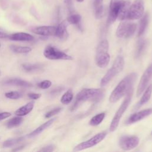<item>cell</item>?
<instances>
[{"mask_svg":"<svg viewBox=\"0 0 152 152\" xmlns=\"http://www.w3.org/2000/svg\"><path fill=\"white\" fill-rule=\"evenodd\" d=\"M137 77V74L132 72L124 77L116 86L109 97L111 103H115L123 96L126 95L133 89V85Z\"/></svg>","mask_w":152,"mask_h":152,"instance_id":"6da1fadb","label":"cell"},{"mask_svg":"<svg viewBox=\"0 0 152 152\" xmlns=\"http://www.w3.org/2000/svg\"><path fill=\"white\" fill-rule=\"evenodd\" d=\"M104 95V90L101 88H84L77 94L71 111L74 110L83 102H98L103 99Z\"/></svg>","mask_w":152,"mask_h":152,"instance_id":"7a4b0ae2","label":"cell"},{"mask_svg":"<svg viewBox=\"0 0 152 152\" xmlns=\"http://www.w3.org/2000/svg\"><path fill=\"white\" fill-rule=\"evenodd\" d=\"M109 43L106 39L101 41L96 49L95 61L96 65L100 68H105L110 61V55L108 53Z\"/></svg>","mask_w":152,"mask_h":152,"instance_id":"3957f363","label":"cell"},{"mask_svg":"<svg viewBox=\"0 0 152 152\" xmlns=\"http://www.w3.org/2000/svg\"><path fill=\"white\" fill-rule=\"evenodd\" d=\"M125 65L124 58L121 55H118L115 59L112 67L107 71L104 77L102 78L100 81V85L104 86L108 84L111 80H112L117 74L121 72Z\"/></svg>","mask_w":152,"mask_h":152,"instance_id":"277c9868","label":"cell"},{"mask_svg":"<svg viewBox=\"0 0 152 152\" xmlns=\"http://www.w3.org/2000/svg\"><path fill=\"white\" fill-rule=\"evenodd\" d=\"M132 94H133V89H132L131 91H129V92H128V93L126 95V97H125L122 104L118 108L117 112H116V113H115V116H113V119L110 123V125L109 126L110 131L113 132L117 129L119 123V121H120V119H121L124 112L127 109V108L131 101Z\"/></svg>","mask_w":152,"mask_h":152,"instance_id":"5b68a950","label":"cell"},{"mask_svg":"<svg viewBox=\"0 0 152 152\" xmlns=\"http://www.w3.org/2000/svg\"><path fill=\"white\" fill-rule=\"evenodd\" d=\"M43 55L46 58L51 60L73 59V58L71 56L66 54L64 52L61 51L51 45H48L45 48L43 51Z\"/></svg>","mask_w":152,"mask_h":152,"instance_id":"8992f818","label":"cell"},{"mask_svg":"<svg viewBox=\"0 0 152 152\" xmlns=\"http://www.w3.org/2000/svg\"><path fill=\"white\" fill-rule=\"evenodd\" d=\"M144 12V1L135 0L129 6L126 19L131 20L139 19L142 17Z\"/></svg>","mask_w":152,"mask_h":152,"instance_id":"52a82bcc","label":"cell"},{"mask_svg":"<svg viewBox=\"0 0 152 152\" xmlns=\"http://www.w3.org/2000/svg\"><path fill=\"white\" fill-rule=\"evenodd\" d=\"M137 25L134 23L122 22L117 28L116 34L119 38H129L134 34Z\"/></svg>","mask_w":152,"mask_h":152,"instance_id":"ba28073f","label":"cell"},{"mask_svg":"<svg viewBox=\"0 0 152 152\" xmlns=\"http://www.w3.org/2000/svg\"><path fill=\"white\" fill-rule=\"evenodd\" d=\"M107 132H100L94 136H93L92 138L89 139L87 141H86L84 142H81L80 144L76 145L74 148L73 149L74 151H81L90 147H92L97 144H99L100 141H102L106 136Z\"/></svg>","mask_w":152,"mask_h":152,"instance_id":"9c48e42d","label":"cell"},{"mask_svg":"<svg viewBox=\"0 0 152 152\" xmlns=\"http://www.w3.org/2000/svg\"><path fill=\"white\" fill-rule=\"evenodd\" d=\"M140 140L135 135H125L119 138V145L123 150H131L135 148L139 144Z\"/></svg>","mask_w":152,"mask_h":152,"instance_id":"30bf717a","label":"cell"},{"mask_svg":"<svg viewBox=\"0 0 152 152\" xmlns=\"http://www.w3.org/2000/svg\"><path fill=\"white\" fill-rule=\"evenodd\" d=\"M152 77V64L150 65L141 77L137 90V96H140L146 89Z\"/></svg>","mask_w":152,"mask_h":152,"instance_id":"8fae6325","label":"cell"},{"mask_svg":"<svg viewBox=\"0 0 152 152\" xmlns=\"http://www.w3.org/2000/svg\"><path fill=\"white\" fill-rule=\"evenodd\" d=\"M123 0H111L109 5V15L107 18V24L113 23L118 17L119 10Z\"/></svg>","mask_w":152,"mask_h":152,"instance_id":"7c38bea8","label":"cell"},{"mask_svg":"<svg viewBox=\"0 0 152 152\" xmlns=\"http://www.w3.org/2000/svg\"><path fill=\"white\" fill-rule=\"evenodd\" d=\"M32 31L38 35L48 36L55 35L56 27L51 26H43L34 28Z\"/></svg>","mask_w":152,"mask_h":152,"instance_id":"4fadbf2b","label":"cell"},{"mask_svg":"<svg viewBox=\"0 0 152 152\" xmlns=\"http://www.w3.org/2000/svg\"><path fill=\"white\" fill-rule=\"evenodd\" d=\"M152 113V108L147 109L145 110H142L141 111H139L138 112H136L134 114H132L127 120L126 123L127 124H133L135 122H137L147 116H149Z\"/></svg>","mask_w":152,"mask_h":152,"instance_id":"5bb4252c","label":"cell"},{"mask_svg":"<svg viewBox=\"0 0 152 152\" xmlns=\"http://www.w3.org/2000/svg\"><path fill=\"white\" fill-rule=\"evenodd\" d=\"M9 39L15 41H30L33 40V36L28 33L24 32H17L8 35Z\"/></svg>","mask_w":152,"mask_h":152,"instance_id":"9a60e30c","label":"cell"},{"mask_svg":"<svg viewBox=\"0 0 152 152\" xmlns=\"http://www.w3.org/2000/svg\"><path fill=\"white\" fill-rule=\"evenodd\" d=\"M68 21H63L56 27V32L55 35L56 37L61 39H64L67 38L68 36V33L67 31V26H68Z\"/></svg>","mask_w":152,"mask_h":152,"instance_id":"2e32d148","label":"cell"},{"mask_svg":"<svg viewBox=\"0 0 152 152\" xmlns=\"http://www.w3.org/2000/svg\"><path fill=\"white\" fill-rule=\"evenodd\" d=\"M151 94H152V84H150L146 88L145 90H144L143 95L142 96L139 102L135 105L134 109L137 110L139 109L140 107H141L143 104L146 103L150 99Z\"/></svg>","mask_w":152,"mask_h":152,"instance_id":"e0dca14e","label":"cell"},{"mask_svg":"<svg viewBox=\"0 0 152 152\" xmlns=\"http://www.w3.org/2000/svg\"><path fill=\"white\" fill-rule=\"evenodd\" d=\"M55 120H56V118H52V119L48 120V121H46V122H45L44 124H43L42 125L39 126V127H37L36 129H34L33 131L30 132L29 134H28L27 137L29 138H31V137H33L37 135L38 134H39L42 132H43L45 129H46V128L49 127L53 123V122Z\"/></svg>","mask_w":152,"mask_h":152,"instance_id":"ac0fdd59","label":"cell"},{"mask_svg":"<svg viewBox=\"0 0 152 152\" xmlns=\"http://www.w3.org/2000/svg\"><path fill=\"white\" fill-rule=\"evenodd\" d=\"M4 84L21 86V87H31L33 86V84L31 83L20 79V78L8 79L4 82Z\"/></svg>","mask_w":152,"mask_h":152,"instance_id":"d6986e66","label":"cell"},{"mask_svg":"<svg viewBox=\"0 0 152 152\" xmlns=\"http://www.w3.org/2000/svg\"><path fill=\"white\" fill-rule=\"evenodd\" d=\"M34 103L33 102H28L24 106H21L19 109H18L16 111H15L14 114L18 116H23L28 113H29L33 109Z\"/></svg>","mask_w":152,"mask_h":152,"instance_id":"ffe728a7","label":"cell"},{"mask_svg":"<svg viewBox=\"0 0 152 152\" xmlns=\"http://www.w3.org/2000/svg\"><path fill=\"white\" fill-rule=\"evenodd\" d=\"M147 41L143 39H141L138 40L135 52V58H138L144 53V50H145V48L147 47Z\"/></svg>","mask_w":152,"mask_h":152,"instance_id":"44dd1931","label":"cell"},{"mask_svg":"<svg viewBox=\"0 0 152 152\" xmlns=\"http://www.w3.org/2000/svg\"><path fill=\"white\" fill-rule=\"evenodd\" d=\"M130 6V3L128 1H124L121 5L119 12L118 14V19L120 20H124L126 19L128 10Z\"/></svg>","mask_w":152,"mask_h":152,"instance_id":"7402d4cb","label":"cell"},{"mask_svg":"<svg viewBox=\"0 0 152 152\" xmlns=\"http://www.w3.org/2000/svg\"><path fill=\"white\" fill-rule=\"evenodd\" d=\"M148 23V15L147 13H145L144 15H142L140 22V26H139L138 34H137V36L138 37H140L141 35L143 34V33H144L147 28Z\"/></svg>","mask_w":152,"mask_h":152,"instance_id":"603a6c76","label":"cell"},{"mask_svg":"<svg viewBox=\"0 0 152 152\" xmlns=\"http://www.w3.org/2000/svg\"><path fill=\"white\" fill-rule=\"evenodd\" d=\"M10 49L14 52L18 53H27L31 51V48L28 46H21L17 45H11L10 46Z\"/></svg>","mask_w":152,"mask_h":152,"instance_id":"cb8c5ba5","label":"cell"},{"mask_svg":"<svg viewBox=\"0 0 152 152\" xmlns=\"http://www.w3.org/2000/svg\"><path fill=\"white\" fill-rule=\"evenodd\" d=\"M23 119L20 116L14 117L10 120H8L6 124L7 127L8 128H12L19 126L23 122Z\"/></svg>","mask_w":152,"mask_h":152,"instance_id":"d4e9b609","label":"cell"},{"mask_svg":"<svg viewBox=\"0 0 152 152\" xmlns=\"http://www.w3.org/2000/svg\"><path fill=\"white\" fill-rule=\"evenodd\" d=\"M105 116V113L104 112L100 113L94 116H93L90 121L89 124L91 126H97L99 125L104 119Z\"/></svg>","mask_w":152,"mask_h":152,"instance_id":"484cf974","label":"cell"},{"mask_svg":"<svg viewBox=\"0 0 152 152\" xmlns=\"http://www.w3.org/2000/svg\"><path fill=\"white\" fill-rule=\"evenodd\" d=\"M73 99V93L71 89L67 90L61 97V102L64 104H69Z\"/></svg>","mask_w":152,"mask_h":152,"instance_id":"4316f807","label":"cell"},{"mask_svg":"<svg viewBox=\"0 0 152 152\" xmlns=\"http://www.w3.org/2000/svg\"><path fill=\"white\" fill-rule=\"evenodd\" d=\"M24 140V137H18V138H11V139H8L6 141H5L2 144V146L4 147H12L17 144H18V142H20L21 141H22Z\"/></svg>","mask_w":152,"mask_h":152,"instance_id":"83f0119b","label":"cell"},{"mask_svg":"<svg viewBox=\"0 0 152 152\" xmlns=\"http://www.w3.org/2000/svg\"><path fill=\"white\" fill-rule=\"evenodd\" d=\"M81 20V17L80 14H74L69 15L66 21L68 23L74 25H78L80 24Z\"/></svg>","mask_w":152,"mask_h":152,"instance_id":"f1b7e54d","label":"cell"},{"mask_svg":"<svg viewBox=\"0 0 152 152\" xmlns=\"http://www.w3.org/2000/svg\"><path fill=\"white\" fill-rule=\"evenodd\" d=\"M41 66L39 64H28V63H25L22 65V68L26 71L30 72L33 71H35L37 69H39Z\"/></svg>","mask_w":152,"mask_h":152,"instance_id":"f546056e","label":"cell"},{"mask_svg":"<svg viewBox=\"0 0 152 152\" xmlns=\"http://www.w3.org/2000/svg\"><path fill=\"white\" fill-rule=\"evenodd\" d=\"M95 10V16L97 19L101 18L103 15V7L102 4L94 5Z\"/></svg>","mask_w":152,"mask_h":152,"instance_id":"4dcf8cb0","label":"cell"},{"mask_svg":"<svg viewBox=\"0 0 152 152\" xmlns=\"http://www.w3.org/2000/svg\"><path fill=\"white\" fill-rule=\"evenodd\" d=\"M5 96L6 97H7L8 99H14V100L18 99H19L21 96V94L19 92L15 91L7 92V93H6L5 94Z\"/></svg>","mask_w":152,"mask_h":152,"instance_id":"1f68e13d","label":"cell"},{"mask_svg":"<svg viewBox=\"0 0 152 152\" xmlns=\"http://www.w3.org/2000/svg\"><path fill=\"white\" fill-rule=\"evenodd\" d=\"M52 85V82L50 80H43L38 84V87L42 89H47Z\"/></svg>","mask_w":152,"mask_h":152,"instance_id":"d6a6232c","label":"cell"},{"mask_svg":"<svg viewBox=\"0 0 152 152\" xmlns=\"http://www.w3.org/2000/svg\"><path fill=\"white\" fill-rule=\"evenodd\" d=\"M62 110V108L61 107H56V108H55L50 111H49L48 112H47L46 114H45V118H49L54 115H55L56 114L58 113L61 110Z\"/></svg>","mask_w":152,"mask_h":152,"instance_id":"836d02e7","label":"cell"},{"mask_svg":"<svg viewBox=\"0 0 152 152\" xmlns=\"http://www.w3.org/2000/svg\"><path fill=\"white\" fill-rule=\"evenodd\" d=\"M55 147L52 145V144H50V145H48L46 147H43L42 149H40L39 150V151H43V152H50V151H52L55 150Z\"/></svg>","mask_w":152,"mask_h":152,"instance_id":"e575fe53","label":"cell"},{"mask_svg":"<svg viewBox=\"0 0 152 152\" xmlns=\"http://www.w3.org/2000/svg\"><path fill=\"white\" fill-rule=\"evenodd\" d=\"M28 96L30 99H33V100H36L39 99L41 97V94L40 93H31L28 94Z\"/></svg>","mask_w":152,"mask_h":152,"instance_id":"d590c367","label":"cell"},{"mask_svg":"<svg viewBox=\"0 0 152 152\" xmlns=\"http://www.w3.org/2000/svg\"><path fill=\"white\" fill-rule=\"evenodd\" d=\"M11 116V113L8 112H4L0 113V121H2L5 118H7Z\"/></svg>","mask_w":152,"mask_h":152,"instance_id":"8d00e7d4","label":"cell"},{"mask_svg":"<svg viewBox=\"0 0 152 152\" xmlns=\"http://www.w3.org/2000/svg\"><path fill=\"white\" fill-rule=\"evenodd\" d=\"M7 37H8V35L3 31L2 29L0 28V38L3 39V38H6Z\"/></svg>","mask_w":152,"mask_h":152,"instance_id":"74e56055","label":"cell"},{"mask_svg":"<svg viewBox=\"0 0 152 152\" xmlns=\"http://www.w3.org/2000/svg\"><path fill=\"white\" fill-rule=\"evenodd\" d=\"M62 88H58L56 89H55V90H53L52 91H51V93L52 94H56V93H58V92H60L61 90H62Z\"/></svg>","mask_w":152,"mask_h":152,"instance_id":"f35d334b","label":"cell"},{"mask_svg":"<svg viewBox=\"0 0 152 152\" xmlns=\"http://www.w3.org/2000/svg\"><path fill=\"white\" fill-rule=\"evenodd\" d=\"M24 145H21V146H20V147H17V148H14L13 150H12V151H16L21 150H22V149L24 148Z\"/></svg>","mask_w":152,"mask_h":152,"instance_id":"ab89813d","label":"cell"},{"mask_svg":"<svg viewBox=\"0 0 152 152\" xmlns=\"http://www.w3.org/2000/svg\"><path fill=\"white\" fill-rule=\"evenodd\" d=\"M103 0H94V5H97V4H102Z\"/></svg>","mask_w":152,"mask_h":152,"instance_id":"60d3db41","label":"cell"},{"mask_svg":"<svg viewBox=\"0 0 152 152\" xmlns=\"http://www.w3.org/2000/svg\"><path fill=\"white\" fill-rule=\"evenodd\" d=\"M77 2H83V1H84V0H76Z\"/></svg>","mask_w":152,"mask_h":152,"instance_id":"b9f144b4","label":"cell"},{"mask_svg":"<svg viewBox=\"0 0 152 152\" xmlns=\"http://www.w3.org/2000/svg\"><path fill=\"white\" fill-rule=\"evenodd\" d=\"M0 75H1V71H0Z\"/></svg>","mask_w":152,"mask_h":152,"instance_id":"7bdbcfd3","label":"cell"},{"mask_svg":"<svg viewBox=\"0 0 152 152\" xmlns=\"http://www.w3.org/2000/svg\"><path fill=\"white\" fill-rule=\"evenodd\" d=\"M0 46H1V45H0Z\"/></svg>","mask_w":152,"mask_h":152,"instance_id":"ee69618b","label":"cell"}]
</instances>
